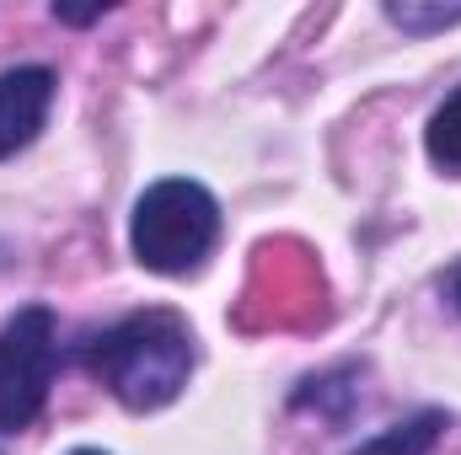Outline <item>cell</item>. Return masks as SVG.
<instances>
[{"label": "cell", "instance_id": "cell-1", "mask_svg": "<svg viewBox=\"0 0 461 455\" xmlns=\"http://www.w3.org/2000/svg\"><path fill=\"white\" fill-rule=\"evenodd\" d=\"M86 370L129 413H156L188 386L194 333L177 311H134L86 343Z\"/></svg>", "mask_w": 461, "mask_h": 455}, {"label": "cell", "instance_id": "cell-2", "mask_svg": "<svg viewBox=\"0 0 461 455\" xmlns=\"http://www.w3.org/2000/svg\"><path fill=\"white\" fill-rule=\"evenodd\" d=\"M221 241V204L204 183L194 177H161L140 193L134 220H129V246L150 273H194Z\"/></svg>", "mask_w": 461, "mask_h": 455}, {"label": "cell", "instance_id": "cell-3", "mask_svg": "<svg viewBox=\"0 0 461 455\" xmlns=\"http://www.w3.org/2000/svg\"><path fill=\"white\" fill-rule=\"evenodd\" d=\"M54 364H59L54 311L22 306L0 327V434H16L43 413L49 386H54Z\"/></svg>", "mask_w": 461, "mask_h": 455}, {"label": "cell", "instance_id": "cell-4", "mask_svg": "<svg viewBox=\"0 0 461 455\" xmlns=\"http://www.w3.org/2000/svg\"><path fill=\"white\" fill-rule=\"evenodd\" d=\"M54 70L49 65H16L0 70V161L27 150L54 108Z\"/></svg>", "mask_w": 461, "mask_h": 455}, {"label": "cell", "instance_id": "cell-5", "mask_svg": "<svg viewBox=\"0 0 461 455\" xmlns=\"http://www.w3.org/2000/svg\"><path fill=\"white\" fill-rule=\"evenodd\" d=\"M440 429H446V413L424 407V413H413L408 424H397V429L375 434L370 445H359L354 455H429L435 440H440Z\"/></svg>", "mask_w": 461, "mask_h": 455}, {"label": "cell", "instance_id": "cell-6", "mask_svg": "<svg viewBox=\"0 0 461 455\" xmlns=\"http://www.w3.org/2000/svg\"><path fill=\"white\" fill-rule=\"evenodd\" d=\"M424 145H429V161H435V166L461 172V86L446 97V103H440V108H435Z\"/></svg>", "mask_w": 461, "mask_h": 455}, {"label": "cell", "instance_id": "cell-7", "mask_svg": "<svg viewBox=\"0 0 461 455\" xmlns=\"http://www.w3.org/2000/svg\"><path fill=\"white\" fill-rule=\"evenodd\" d=\"M386 16L397 22V27H408V32H429V27H451V22H461V5H386Z\"/></svg>", "mask_w": 461, "mask_h": 455}, {"label": "cell", "instance_id": "cell-8", "mask_svg": "<svg viewBox=\"0 0 461 455\" xmlns=\"http://www.w3.org/2000/svg\"><path fill=\"white\" fill-rule=\"evenodd\" d=\"M456 306H461V268H456Z\"/></svg>", "mask_w": 461, "mask_h": 455}, {"label": "cell", "instance_id": "cell-9", "mask_svg": "<svg viewBox=\"0 0 461 455\" xmlns=\"http://www.w3.org/2000/svg\"><path fill=\"white\" fill-rule=\"evenodd\" d=\"M76 455H103V451H76Z\"/></svg>", "mask_w": 461, "mask_h": 455}]
</instances>
